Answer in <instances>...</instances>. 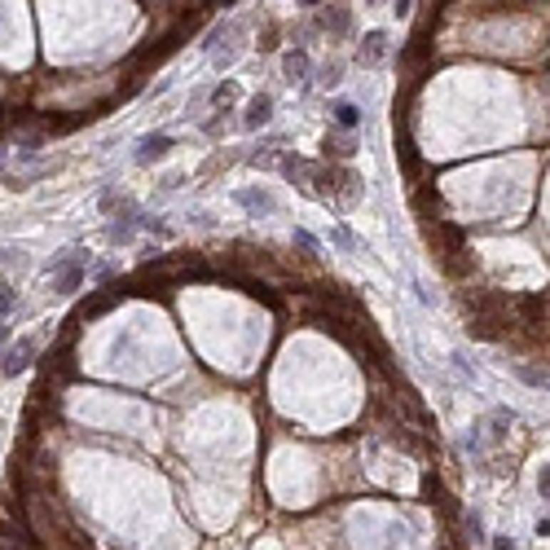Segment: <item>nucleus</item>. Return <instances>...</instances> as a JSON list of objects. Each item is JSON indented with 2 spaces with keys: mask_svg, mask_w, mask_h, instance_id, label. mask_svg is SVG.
Returning <instances> with one entry per match:
<instances>
[{
  "mask_svg": "<svg viewBox=\"0 0 550 550\" xmlns=\"http://www.w3.org/2000/svg\"><path fill=\"white\" fill-rule=\"evenodd\" d=\"M36 352H40V339H36V335H22L18 344H9V348H5V361H0V370L14 379V375H22V370H27V365L36 361Z\"/></svg>",
  "mask_w": 550,
  "mask_h": 550,
  "instance_id": "obj_2",
  "label": "nucleus"
},
{
  "mask_svg": "<svg viewBox=\"0 0 550 550\" xmlns=\"http://www.w3.org/2000/svg\"><path fill=\"white\" fill-rule=\"evenodd\" d=\"M326 154H335V159H348V154H352V137L330 133V137H326Z\"/></svg>",
  "mask_w": 550,
  "mask_h": 550,
  "instance_id": "obj_11",
  "label": "nucleus"
},
{
  "mask_svg": "<svg viewBox=\"0 0 550 550\" xmlns=\"http://www.w3.org/2000/svg\"><path fill=\"white\" fill-rule=\"evenodd\" d=\"M335 119H339V128H357V123H361V111L352 106V101H339V106H335Z\"/></svg>",
  "mask_w": 550,
  "mask_h": 550,
  "instance_id": "obj_10",
  "label": "nucleus"
},
{
  "mask_svg": "<svg viewBox=\"0 0 550 550\" xmlns=\"http://www.w3.org/2000/svg\"><path fill=\"white\" fill-rule=\"evenodd\" d=\"M515 375L524 383H533V387H546V370H529V365H515Z\"/></svg>",
  "mask_w": 550,
  "mask_h": 550,
  "instance_id": "obj_13",
  "label": "nucleus"
},
{
  "mask_svg": "<svg viewBox=\"0 0 550 550\" xmlns=\"http://www.w3.org/2000/svg\"><path fill=\"white\" fill-rule=\"evenodd\" d=\"M84 273H88V251L84 247H66L54 265H49V286H54L58 295H71L84 286Z\"/></svg>",
  "mask_w": 550,
  "mask_h": 550,
  "instance_id": "obj_1",
  "label": "nucleus"
},
{
  "mask_svg": "<svg viewBox=\"0 0 550 550\" xmlns=\"http://www.w3.org/2000/svg\"><path fill=\"white\" fill-rule=\"evenodd\" d=\"M269 115H273V97H269V93H260V97H251V101H247L243 123H247V128H260V123H269Z\"/></svg>",
  "mask_w": 550,
  "mask_h": 550,
  "instance_id": "obj_7",
  "label": "nucleus"
},
{
  "mask_svg": "<svg viewBox=\"0 0 550 550\" xmlns=\"http://www.w3.org/2000/svg\"><path fill=\"white\" fill-rule=\"evenodd\" d=\"M233 198H238L251 216H273V212H277V198H273V194H265V190H238Z\"/></svg>",
  "mask_w": 550,
  "mask_h": 550,
  "instance_id": "obj_5",
  "label": "nucleus"
},
{
  "mask_svg": "<svg viewBox=\"0 0 550 550\" xmlns=\"http://www.w3.org/2000/svg\"><path fill=\"white\" fill-rule=\"evenodd\" d=\"M317 27H322L326 36H348L352 9H348V5H322V9H317Z\"/></svg>",
  "mask_w": 550,
  "mask_h": 550,
  "instance_id": "obj_3",
  "label": "nucleus"
},
{
  "mask_svg": "<svg viewBox=\"0 0 550 550\" xmlns=\"http://www.w3.org/2000/svg\"><path fill=\"white\" fill-rule=\"evenodd\" d=\"M365 66H379L383 58H387V31H365V40H361V54H357Z\"/></svg>",
  "mask_w": 550,
  "mask_h": 550,
  "instance_id": "obj_6",
  "label": "nucleus"
},
{
  "mask_svg": "<svg viewBox=\"0 0 550 550\" xmlns=\"http://www.w3.org/2000/svg\"><path fill=\"white\" fill-rule=\"evenodd\" d=\"M5 339H9V330H5V326H0V348H5Z\"/></svg>",
  "mask_w": 550,
  "mask_h": 550,
  "instance_id": "obj_18",
  "label": "nucleus"
},
{
  "mask_svg": "<svg viewBox=\"0 0 550 550\" xmlns=\"http://www.w3.org/2000/svg\"><path fill=\"white\" fill-rule=\"evenodd\" d=\"M493 550H515V541H511L506 533H497V537H493Z\"/></svg>",
  "mask_w": 550,
  "mask_h": 550,
  "instance_id": "obj_17",
  "label": "nucleus"
},
{
  "mask_svg": "<svg viewBox=\"0 0 550 550\" xmlns=\"http://www.w3.org/2000/svg\"><path fill=\"white\" fill-rule=\"evenodd\" d=\"M330 238H335V243H339V247H348V251H361V243H357V238H352V233H348V229H344V225H339V229H330Z\"/></svg>",
  "mask_w": 550,
  "mask_h": 550,
  "instance_id": "obj_14",
  "label": "nucleus"
},
{
  "mask_svg": "<svg viewBox=\"0 0 550 550\" xmlns=\"http://www.w3.org/2000/svg\"><path fill=\"white\" fill-rule=\"evenodd\" d=\"M282 71H286V80H304V75H308V54H304V49H291V54H286L282 58Z\"/></svg>",
  "mask_w": 550,
  "mask_h": 550,
  "instance_id": "obj_8",
  "label": "nucleus"
},
{
  "mask_svg": "<svg viewBox=\"0 0 550 550\" xmlns=\"http://www.w3.org/2000/svg\"><path fill=\"white\" fill-rule=\"evenodd\" d=\"M172 146H176V141H172L168 133H150V137H141V141H137V163H154V159H163Z\"/></svg>",
  "mask_w": 550,
  "mask_h": 550,
  "instance_id": "obj_4",
  "label": "nucleus"
},
{
  "mask_svg": "<svg viewBox=\"0 0 550 550\" xmlns=\"http://www.w3.org/2000/svg\"><path fill=\"white\" fill-rule=\"evenodd\" d=\"M537 493H541V502H546V493H550V471L541 467V476H537Z\"/></svg>",
  "mask_w": 550,
  "mask_h": 550,
  "instance_id": "obj_16",
  "label": "nucleus"
},
{
  "mask_svg": "<svg viewBox=\"0 0 550 550\" xmlns=\"http://www.w3.org/2000/svg\"><path fill=\"white\" fill-rule=\"evenodd\" d=\"M0 312H14V286L0 282Z\"/></svg>",
  "mask_w": 550,
  "mask_h": 550,
  "instance_id": "obj_15",
  "label": "nucleus"
},
{
  "mask_svg": "<svg viewBox=\"0 0 550 550\" xmlns=\"http://www.w3.org/2000/svg\"><path fill=\"white\" fill-rule=\"evenodd\" d=\"M212 101H216V106H225V111H229L233 101H238V88H233V84H220V88L212 93Z\"/></svg>",
  "mask_w": 550,
  "mask_h": 550,
  "instance_id": "obj_12",
  "label": "nucleus"
},
{
  "mask_svg": "<svg viewBox=\"0 0 550 550\" xmlns=\"http://www.w3.org/2000/svg\"><path fill=\"white\" fill-rule=\"evenodd\" d=\"M0 550H5V546H0Z\"/></svg>",
  "mask_w": 550,
  "mask_h": 550,
  "instance_id": "obj_19",
  "label": "nucleus"
},
{
  "mask_svg": "<svg viewBox=\"0 0 550 550\" xmlns=\"http://www.w3.org/2000/svg\"><path fill=\"white\" fill-rule=\"evenodd\" d=\"M484 427H489V440H493V444H502V440H506V427H511V409H493Z\"/></svg>",
  "mask_w": 550,
  "mask_h": 550,
  "instance_id": "obj_9",
  "label": "nucleus"
}]
</instances>
